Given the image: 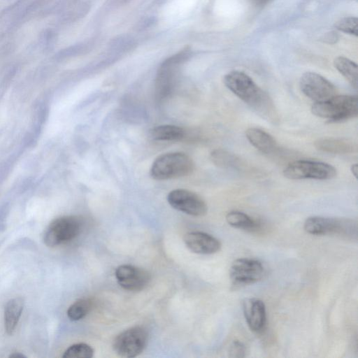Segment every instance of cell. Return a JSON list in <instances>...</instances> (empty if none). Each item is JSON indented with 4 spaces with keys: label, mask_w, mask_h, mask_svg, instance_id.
Returning <instances> with one entry per match:
<instances>
[{
    "label": "cell",
    "mask_w": 358,
    "mask_h": 358,
    "mask_svg": "<svg viewBox=\"0 0 358 358\" xmlns=\"http://www.w3.org/2000/svg\"><path fill=\"white\" fill-rule=\"evenodd\" d=\"M224 83L257 113L267 120H275L276 114L271 99L248 75L240 71H231L224 76Z\"/></svg>",
    "instance_id": "cell-1"
},
{
    "label": "cell",
    "mask_w": 358,
    "mask_h": 358,
    "mask_svg": "<svg viewBox=\"0 0 358 358\" xmlns=\"http://www.w3.org/2000/svg\"><path fill=\"white\" fill-rule=\"evenodd\" d=\"M194 169L193 160L185 153L167 152L159 155L153 162L150 176L157 180H166L189 176Z\"/></svg>",
    "instance_id": "cell-2"
},
{
    "label": "cell",
    "mask_w": 358,
    "mask_h": 358,
    "mask_svg": "<svg viewBox=\"0 0 358 358\" xmlns=\"http://www.w3.org/2000/svg\"><path fill=\"white\" fill-rule=\"evenodd\" d=\"M311 112L329 122L348 120L357 116V97L336 94L325 101L315 102L311 107Z\"/></svg>",
    "instance_id": "cell-3"
},
{
    "label": "cell",
    "mask_w": 358,
    "mask_h": 358,
    "mask_svg": "<svg viewBox=\"0 0 358 358\" xmlns=\"http://www.w3.org/2000/svg\"><path fill=\"white\" fill-rule=\"evenodd\" d=\"M303 228L308 234L315 236H357V222L350 219L312 216L305 220Z\"/></svg>",
    "instance_id": "cell-4"
},
{
    "label": "cell",
    "mask_w": 358,
    "mask_h": 358,
    "mask_svg": "<svg viewBox=\"0 0 358 358\" xmlns=\"http://www.w3.org/2000/svg\"><path fill=\"white\" fill-rule=\"evenodd\" d=\"M283 175L290 180H329L336 176L335 167L326 162L313 160H297L289 163Z\"/></svg>",
    "instance_id": "cell-5"
},
{
    "label": "cell",
    "mask_w": 358,
    "mask_h": 358,
    "mask_svg": "<svg viewBox=\"0 0 358 358\" xmlns=\"http://www.w3.org/2000/svg\"><path fill=\"white\" fill-rule=\"evenodd\" d=\"M82 222L76 216H63L48 227L43 240L47 246L55 247L75 238L80 232Z\"/></svg>",
    "instance_id": "cell-6"
},
{
    "label": "cell",
    "mask_w": 358,
    "mask_h": 358,
    "mask_svg": "<svg viewBox=\"0 0 358 358\" xmlns=\"http://www.w3.org/2000/svg\"><path fill=\"white\" fill-rule=\"evenodd\" d=\"M148 340L146 329L141 326L129 328L114 339L113 347L115 353L122 357H135L145 348Z\"/></svg>",
    "instance_id": "cell-7"
},
{
    "label": "cell",
    "mask_w": 358,
    "mask_h": 358,
    "mask_svg": "<svg viewBox=\"0 0 358 358\" xmlns=\"http://www.w3.org/2000/svg\"><path fill=\"white\" fill-rule=\"evenodd\" d=\"M264 273L265 268L262 263L250 258L235 259L229 269L230 278L236 285L255 283L262 279Z\"/></svg>",
    "instance_id": "cell-8"
},
{
    "label": "cell",
    "mask_w": 358,
    "mask_h": 358,
    "mask_svg": "<svg viewBox=\"0 0 358 358\" xmlns=\"http://www.w3.org/2000/svg\"><path fill=\"white\" fill-rule=\"evenodd\" d=\"M299 87L310 99L319 102L336 94V89L329 80L315 72H306L300 78Z\"/></svg>",
    "instance_id": "cell-9"
},
{
    "label": "cell",
    "mask_w": 358,
    "mask_h": 358,
    "mask_svg": "<svg viewBox=\"0 0 358 358\" xmlns=\"http://www.w3.org/2000/svg\"><path fill=\"white\" fill-rule=\"evenodd\" d=\"M167 201L173 208L192 216H203L208 210L205 201L199 195L185 189L171 191Z\"/></svg>",
    "instance_id": "cell-10"
},
{
    "label": "cell",
    "mask_w": 358,
    "mask_h": 358,
    "mask_svg": "<svg viewBox=\"0 0 358 358\" xmlns=\"http://www.w3.org/2000/svg\"><path fill=\"white\" fill-rule=\"evenodd\" d=\"M115 275L120 287L133 292L144 289L151 279L150 274L146 270L129 264L118 266Z\"/></svg>",
    "instance_id": "cell-11"
},
{
    "label": "cell",
    "mask_w": 358,
    "mask_h": 358,
    "mask_svg": "<svg viewBox=\"0 0 358 358\" xmlns=\"http://www.w3.org/2000/svg\"><path fill=\"white\" fill-rule=\"evenodd\" d=\"M243 311L250 329L255 333L262 332L266 322V306L257 298H247L243 301Z\"/></svg>",
    "instance_id": "cell-12"
},
{
    "label": "cell",
    "mask_w": 358,
    "mask_h": 358,
    "mask_svg": "<svg viewBox=\"0 0 358 358\" xmlns=\"http://www.w3.org/2000/svg\"><path fill=\"white\" fill-rule=\"evenodd\" d=\"M184 242L192 252L201 255L216 253L222 246L217 238L202 231L187 233L184 236Z\"/></svg>",
    "instance_id": "cell-13"
},
{
    "label": "cell",
    "mask_w": 358,
    "mask_h": 358,
    "mask_svg": "<svg viewBox=\"0 0 358 358\" xmlns=\"http://www.w3.org/2000/svg\"><path fill=\"white\" fill-rule=\"evenodd\" d=\"M315 147L322 152L340 155L357 150L356 143L344 138H321L315 142Z\"/></svg>",
    "instance_id": "cell-14"
},
{
    "label": "cell",
    "mask_w": 358,
    "mask_h": 358,
    "mask_svg": "<svg viewBox=\"0 0 358 358\" xmlns=\"http://www.w3.org/2000/svg\"><path fill=\"white\" fill-rule=\"evenodd\" d=\"M245 136L248 141L263 153L270 154L276 148L277 143L273 137L261 129L250 127L245 131Z\"/></svg>",
    "instance_id": "cell-15"
},
{
    "label": "cell",
    "mask_w": 358,
    "mask_h": 358,
    "mask_svg": "<svg viewBox=\"0 0 358 358\" xmlns=\"http://www.w3.org/2000/svg\"><path fill=\"white\" fill-rule=\"evenodd\" d=\"M24 307V299L15 297L10 299L4 308V329L7 334L12 335L17 325Z\"/></svg>",
    "instance_id": "cell-16"
},
{
    "label": "cell",
    "mask_w": 358,
    "mask_h": 358,
    "mask_svg": "<svg viewBox=\"0 0 358 358\" xmlns=\"http://www.w3.org/2000/svg\"><path fill=\"white\" fill-rule=\"evenodd\" d=\"M151 137L159 141H178L185 136V131L178 126L172 124L159 125L150 130Z\"/></svg>",
    "instance_id": "cell-17"
},
{
    "label": "cell",
    "mask_w": 358,
    "mask_h": 358,
    "mask_svg": "<svg viewBox=\"0 0 358 358\" xmlns=\"http://www.w3.org/2000/svg\"><path fill=\"white\" fill-rule=\"evenodd\" d=\"M334 64L337 71L348 81L355 90L358 87L357 65L350 59L339 56L335 58Z\"/></svg>",
    "instance_id": "cell-18"
},
{
    "label": "cell",
    "mask_w": 358,
    "mask_h": 358,
    "mask_svg": "<svg viewBox=\"0 0 358 358\" xmlns=\"http://www.w3.org/2000/svg\"><path fill=\"white\" fill-rule=\"evenodd\" d=\"M227 222L231 227L244 230H255L259 224L246 213L231 210L226 215Z\"/></svg>",
    "instance_id": "cell-19"
},
{
    "label": "cell",
    "mask_w": 358,
    "mask_h": 358,
    "mask_svg": "<svg viewBox=\"0 0 358 358\" xmlns=\"http://www.w3.org/2000/svg\"><path fill=\"white\" fill-rule=\"evenodd\" d=\"M92 306V301L89 299H80L69 306L67 310L68 317L72 321L80 320L89 313Z\"/></svg>",
    "instance_id": "cell-20"
},
{
    "label": "cell",
    "mask_w": 358,
    "mask_h": 358,
    "mask_svg": "<svg viewBox=\"0 0 358 358\" xmlns=\"http://www.w3.org/2000/svg\"><path fill=\"white\" fill-rule=\"evenodd\" d=\"M211 159L215 164L222 168H235L238 166V159L229 152L217 149L213 150L210 155Z\"/></svg>",
    "instance_id": "cell-21"
},
{
    "label": "cell",
    "mask_w": 358,
    "mask_h": 358,
    "mask_svg": "<svg viewBox=\"0 0 358 358\" xmlns=\"http://www.w3.org/2000/svg\"><path fill=\"white\" fill-rule=\"evenodd\" d=\"M94 355V349L83 343H76L68 348L62 357L64 358H91Z\"/></svg>",
    "instance_id": "cell-22"
},
{
    "label": "cell",
    "mask_w": 358,
    "mask_h": 358,
    "mask_svg": "<svg viewBox=\"0 0 358 358\" xmlns=\"http://www.w3.org/2000/svg\"><path fill=\"white\" fill-rule=\"evenodd\" d=\"M335 27L337 29L343 32L357 36V18L355 17H345L341 18L336 22Z\"/></svg>",
    "instance_id": "cell-23"
},
{
    "label": "cell",
    "mask_w": 358,
    "mask_h": 358,
    "mask_svg": "<svg viewBox=\"0 0 358 358\" xmlns=\"http://www.w3.org/2000/svg\"><path fill=\"white\" fill-rule=\"evenodd\" d=\"M229 355L231 357H243L245 355V347L239 341H234L230 345Z\"/></svg>",
    "instance_id": "cell-24"
},
{
    "label": "cell",
    "mask_w": 358,
    "mask_h": 358,
    "mask_svg": "<svg viewBox=\"0 0 358 358\" xmlns=\"http://www.w3.org/2000/svg\"><path fill=\"white\" fill-rule=\"evenodd\" d=\"M351 172L352 175L357 178V172H358V165L357 164H352L350 167Z\"/></svg>",
    "instance_id": "cell-25"
},
{
    "label": "cell",
    "mask_w": 358,
    "mask_h": 358,
    "mask_svg": "<svg viewBox=\"0 0 358 358\" xmlns=\"http://www.w3.org/2000/svg\"><path fill=\"white\" fill-rule=\"evenodd\" d=\"M9 357H13V358H22V357H26L25 355H24L21 352H14L13 354H11Z\"/></svg>",
    "instance_id": "cell-26"
},
{
    "label": "cell",
    "mask_w": 358,
    "mask_h": 358,
    "mask_svg": "<svg viewBox=\"0 0 358 358\" xmlns=\"http://www.w3.org/2000/svg\"><path fill=\"white\" fill-rule=\"evenodd\" d=\"M261 1H263V0H261Z\"/></svg>",
    "instance_id": "cell-27"
}]
</instances>
